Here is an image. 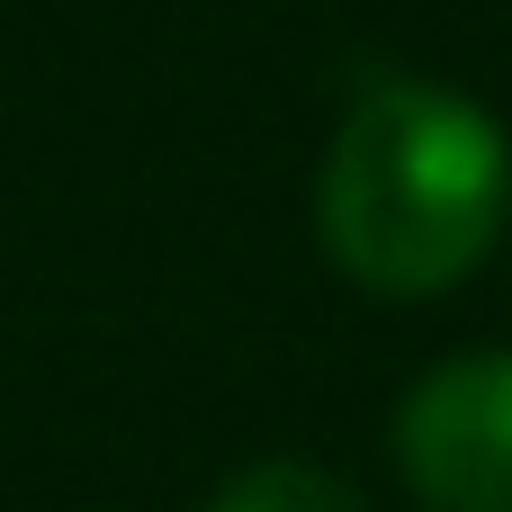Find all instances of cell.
Returning a JSON list of instances; mask_svg holds the SVG:
<instances>
[{
    "mask_svg": "<svg viewBox=\"0 0 512 512\" xmlns=\"http://www.w3.org/2000/svg\"><path fill=\"white\" fill-rule=\"evenodd\" d=\"M512 216V135L450 81H369L324 153L315 234L369 297L459 288Z\"/></svg>",
    "mask_w": 512,
    "mask_h": 512,
    "instance_id": "1",
    "label": "cell"
},
{
    "mask_svg": "<svg viewBox=\"0 0 512 512\" xmlns=\"http://www.w3.org/2000/svg\"><path fill=\"white\" fill-rule=\"evenodd\" d=\"M396 468L432 512H512V351L441 360L405 387Z\"/></svg>",
    "mask_w": 512,
    "mask_h": 512,
    "instance_id": "2",
    "label": "cell"
},
{
    "mask_svg": "<svg viewBox=\"0 0 512 512\" xmlns=\"http://www.w3.org/2000/svg\"><path fill=\"white\" fill-rule=\"evenodd\" d=\"M207 512H360V495L342 486V477H324V468H306V459H261V468H243V477H225Z\"/></svg>",
    "mask_w": 512,
    "mask_h": 512,
    "instance_id": "3",
    "label": "cell"
}]
</instances>
